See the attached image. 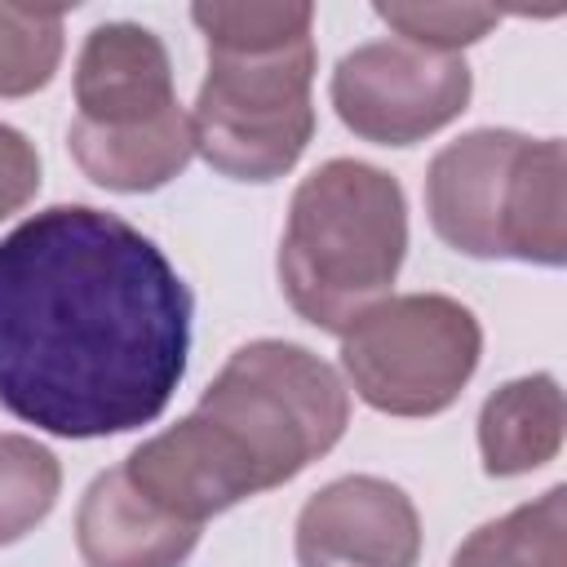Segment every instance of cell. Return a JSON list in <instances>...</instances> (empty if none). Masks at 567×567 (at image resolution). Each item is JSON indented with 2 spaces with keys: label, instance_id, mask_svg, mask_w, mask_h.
<instances>
[{
  "label": "cell",
  "instance_id": "cell-1",
  "mask_svg": "<svg viewBox=\"0 0 567 567\" xmlns=\"http://www.w3.org/2000/svg\"><path fill=\"white\" fill-rule=\"evenodd\" d=\"M190 310L155 239L53 204L0 239V403L62 439L137 430L186 372Z\"/></svg>",
  "mask_w": 567,
  "mask_h": 567
},
{
  "label": "cell",
  "instance_id": "cell-2",
  "mask_svg": "<svg viewBox=\"0 0 567 567\" xmlns=\"http://www.w3.org/2000/svg\"><path fill=\"white\" fill-rule=\"evenodd\" d=\"M408 248V208L390 173L359 159L315 168L288 208L279 284L292 310L328 332H346L390 297Z\"/></svg>",
  "mask_w": 567,
  "mask_h": 567
},
{
  "label": "cell",
  "instance_id": "cell-3",
  "mask_svg": "<svg viewBox=\"0 0 567 567\" xmlns=\"http://www.w3.org/2000/svg\"><path fill=\"white\" fill-rule=\"evenodd\" d=\"M563 142L478 128L443 146L425 177L434 230L470 257H518L558 266L567 257L563 226Z\"/></svg>",
  "mask_w": 567,
  "mask_h": 567
},
{
  "label": "cell",
  "instance_id": "cell-4",
  "mask_svg": "<svg viewBox=\"0 0 567 567\" xmlns=\"http://www.w3.org/2000/svg\"><path fill=\"white\" fill-rule=\"evenodd\" d=\"M195 412L217 421L248 452L266 492L341 439L350 403L341 377L319 354L292 341H252L226 359Z\"/></svg>",
  "mask_w": 567,
  "mask_h": 567
},
{
  "label": "cell",
  "instance_id": "cell-5",
  "mask_svg": "<svg viewBox=\"0 0 567 567\" xmlns=\"http://www.w3.org/2000/svg\"><path fill=\"white\" fill-rule=\"evenodd\" d=\"M310 80V35L270 53L208 49V75L186 115L195 151L235 182L284 177L315 133Z\"/></svg>",
  "mask_w": 567,
  "mask_h": 567
},
{
  "label": "cell",
  "instance_id": "cell-6",
  "mask_svg": "<svg viewBox=\"0 0 567 567\" xmlns=\"http://www.w3.org/2000/svg\"><path fill=\"white\" fill-rule=\"evenodd\" d=\"M474 315L439 292L385 297L341 332V363L363 403L390 416L443 412L478 363Z\"/></svg>",
  "mask_w": 567,
  "mask_h": 567
},
{
  "label": "cell",
  "instance_id": "cell-7",
  "mask_svg": "<svg viewBox=\"0 0 567 567\" xmlns=\"http://www.w3.org/2000/svg\"><path fill=\"white\" fill-rule=\"evenodd\" d=\"M470 102V66L408 40H377L332 71V106L346 128L381 146H412L456 120Z\"/></svg>",
  "mask_w": 567,
  "mask_h": 567
},
{
  "label": "cell",
  "instance_id": "cell-8",
  "mask_svg": "<svg viewBox=\"0 0 567 567\" xmlns=\"http://www.w3.org/2000/svg\"><path fill=\"white\" fill-rule=\"evenodd\" d=\"M124 474L155 509L195 527L230 509L235 501L261 492V478L248 452L204 412H190L164 434L133 447V456L124 461Z\"/></svg>",
  "mask_w": 567,
  "mask_h": 567
},
{
  "label": "cell",
  "instance_id": "cell-9",
  "mask_svg": "<svg viewBox=\"0 0 567 567\" xmlns=\"http://www.w3.org/2000/svg\"><path fill=\"white\" fill-rule=\"evenodd\" d=\"M416 505L385 478H337L315 492L297 518L301 567H416Z\"/></svg>",
  "mask_w": 567,
  "mask_h": 567
},
{
  "label": "cell",
  "instance_id": "cell-10",
  "mask_svg": "<svg viewBox=\"0 0 567 567\" xmlns=\"http://www.w3.org/2000/svg\"><path fill=\"white\" fill-rule=\"evenodd\" d=\"M75 106L97 128H142L177 106L164 44L133 22L93 27L75 62Z\"/></svg>",
  "mask_w": 567,
  "mask_h": 567
},
{
  "label": "cell",
  "instance_id": "cell-11",
  "mask_svg": "<svg viewBox=\"0 0 567 567\" xmlns=\"http://www.w3.org/2000/svg\"><path fill=\"white\" fill-rule=\"evenodd\" d=\"M75 540L89 567H177L195 549L199 527L155 509L120 465L84 492Z\"/></svg>",
  "mask_w": 567,
  "mask_h": 567
},
{
  "label": "cell",
  "instance_id": "cell-12",
  "mask_svg": "<svg viewBox=\"0 0 567 567\" xmlns=\"http://www.w3.org/2000/svg\"><path fill=\"white\" fill-rule=\"evenodd\" d=\"M71 155L106 190H155L186 168V159L195 155V142H190L186 111L173 106L142 128H97L75 120Z\"/></svg>",
  "mask_w": 567,
  "mask_h": 567
},
{
  "label": "cell",
  "instance_id": "cell-13",
  "mask_svg": "<svg viewBox=\"0 0 567 567\" xmlns=\"http://www.w3.org/2000/svg\"><path fill=\"white\" fill-rule=\"evenodd\" d=\"M563 443V394L558 381L536 372L501 385L478 416V447L487 474H527L545 465Z\"/></svg>",
  "mask_w": 567,
  "mask_h": 567
},
{
  "label": "cell",
  "instance_id": "cell-14",
  "mask_svg": "<svg viewBox=\"0 0 567 567\" xmlns=\"http://www.w3.org/2000/svg\"><path fill=\"white\" fill-rule=\"evenodd\" d=\"M567 492L549 487L536 505H523L478 527L452 558V567H567Z\"/></svg>",
  "mask_w": 567,
  "mask_h": 567
},
{
  "label": "cell",
  "instance_id": "cell-15",
  "mask_svg": "<svg viewBox=\"0 0 567 567\" xmlns=\"http://www.w3.org/2000/svg\"><path fill=\"white\" fill-rule=\"evenodd\" d=\"M62 58V9L0 4V97L49 84Z\"/></svg>",
  "mask_w": 567,
  "mask_h": 567
},
{
  "label": "cell",
  "instance_id": "cell-16",
  "mask_svg": "<svg viewBox=\"0 0 567 567\" xmlns=\"http://www.w3.org/2000/svg\"><path fill=\"white\" fill-rule=\"evenodd\" d=\"M190 18L208 35V49L226 53H270L310 35V4H195Z\"/></svg>",
  "mask_w": 567,
  "mask_h": 567
},
{
  "label": "cell",
  "instance_id": "cell-17",
  "mask_svg": "<svg viewBox=\"0 0 567 567\" xmlns=\"http://www.w3.org/2000/svg\"><path fill=\"white\" fill-rule=\"evenodd\" d=\"M58 496V461L49 447L0 434V545L31 532Z\"/></svg>",
  "mask_w": 567,
  "mask_h": 567
},
{
  "label": "cell",
  "instance_id": "cell-18",
  "mask_svg": "<svg viewBox=\"0 0 567 567\" xmlns=\"http://www.w3.org/2000/svg\"><path fill=\"white\" fill-rule=\"evenodd\" d=\"M377 18L390 22L408 44L430 53H456L496 27V9L487 4H377Z\"/></svg>",
  "mask_w": 567,
  "mask_h": 567
},
{
  "label": "cell",
  "instance_id": "cell-19",
  "mask_svg": "<svg viewBox=\"0 0 567 567\" xmlns=\"http://www.w3.org/2000/svg\"><path fill=\"white\" fill-rule=\"evenodd\" d=\"M40 186V155L18 128L0 124V217L22 208Z\"/></svg>",
  "mask_w": 567,
  "mask_h": 567
}]
</instances>
